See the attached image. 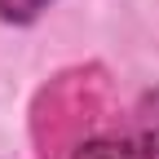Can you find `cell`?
Segmentation results:
<instances>
[{"label": "cell", "mask_w": 159, "mask_h": 159, "mask_svg": "<svg viewBox=\"0 0 159 159\" xmlns=\"http://www.w3.org/2000/svg\"><path fill=\"white\" fill-rule=\"evenodd\" d=\"M44 5L49 0H0V13L9 18V22H27V18H35Z\"/></svg>", "instance_id": "obj_2"}, {"label": "cell", "mask_w": 159, "mask_h": 159, "mask_svg": "<svg viewBox=\"0 0 159 159\" xmlns=\"http://www.w3.org/2000/svg\"><path fill=\"white\" fill-rule=\"evenodd\" d=\"M80 159H133V150L128 146H115V142H93V146L80 150Z\"/></svg>", "instance_id": "obj_3"}, {"label": "cell", "mask_w": 159, "mask_h": 159, "mask_svg": "<svg viewBox=\"0 0 159 159\" xmlns=\"http://www.w3.org/2000/svg\"><path fill=\"white\" fill-rule=\"evenodd\" d=\"M133 159H159V97L146 102V115H142V133H137Z\"/></svg>", "instance_id": "obj_1"}]
</instances>
